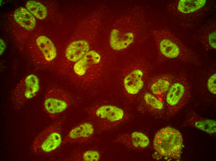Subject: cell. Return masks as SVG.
I'll return each mask as SVG.
<instances>
[{
    "instance_id": "ba28073f",
    "label": "cell",
    "mask_w": 216,
    "mask_h": 161,
    "mask_svg": "<svg viewBox=\"0 0 216 161\" xmlns=\"http://www.w3.org/2000/svg\"><path fill=\"white\" fill-rule=\"evenodd\" d=\"M40 88L38 77L35 75H29L24 77L13 90L11 99L16 108L23 106L38 94Z\"/></svg>"
},
{
    "instance_id": "8fae6325",
    "label": "cell",
    "mask_w": 216,
    "mask_h": 161,
    "mask_svg": "<svg viewBox=\"0 0 216 161\" xmlns=\"http://www.w3.org/2000/svg\"><path fill=\"white\" fill-rule=\"evenodd\" d=\"M116 140L129 147L139 149L147 147L150 142L146 136L138 132L121 135Z\"/></svg>"
},
{
    "instance_id": "277c9868",
    "label": "cell",
    "mask_w": 216,
    "mask_h": 161,
    "mask_svg": "<svg viewBox=\"0 0 216 161\" xmlns=\"http://www.w3.org/2000/svg\"><path fill=\"white\" fill-rule=\"evenodd\" d=\"M63 119H61L47 127L36 137L32 148L37 153L53 152L62 143L61 128Z\"/></svg>"
},
{
    "instance_id": "6da1fadb",
    "label": "cell",
    "mask_w": 216,
    "mask_h": 161,
    "mask_svg": "<svg viewBox=\"0 0 216 161\" xmlns=\"http://www.w3.org/2000/svg\"><path fill=\"white\" fill-rule=\"evenodd\" d=\"M153 35L160 51L164 56L190 63H196L198 62L196 54L169 31L155 30Z\"/></svg>"
},
{
    "instance_id": "7402d4cb",
    "label": "cell",
    "mask_w": 216,
    "mask_h": 161,
    "mask_svg": "<svg viewBox=\"0 0 216 161\" xmlns=\"http://www.w3.org/2000/svg\"><path fill=\"white\" fill-rule=\"evenodd\" d=\"M205 46L207 49H216V30L211 29L205 35Z\"/></svg>"
},
{
    "instance_id": "603a6c76",
    "label": "cell",
    "mask_w": 216,
    "mask_h": 161,
    "mask_svg": "<svg viewBox=\"0 0 216 161\" xmlns=\"http://www.w3.org/2000/svg\"><path fill=\"white\" fill-rule=\"evenodd\" d=\"M216 73L210 76L207 82V87L208 90L212 94H215L216 93Z\"/></svg>"
},
{
    "instance_id": "5bb4252c",
    "label": "cell",
    "mask_w": 216,
    "mask_h": 161,
    "mask_svg": "<svg viewBox=\"0 0 216 161\" xmlns=\"http://www.w3.org/2000/svg\"><path fill=\"white\" fill-rule=\"evenodd\" d=\"M36 43L46 61L50 62L55 59L56 56V48L48 38L44 36H39L37 39Z\"/></svg>"
},
{
    "instance_id": "8992f818",
    "label": "cell",
    "mask_w": 216,
    "mask_h": 161,
    "mask_svg": "<svg viewBox=\"0 0 216 161\" xmlns=\"http://www.w3.org/2000/svg\"><path fill=\"white\" fill-rule=\"evenodd\" d=\"M89 114L100 130H110L124 121V112L120 108L111 105L101 106L91 109Z\"/></svg>"
},
{
    "instance_id": "d6986e66",
    "label": "cell",
    "mask_w": 216,
    "mask_h": 161,
    "mask_svg": "<svg viewBox=\"0 0 216 161\" xmlns=\"http://www.w3.org/2000/svg\"><path fill=\"white\" fill-rule=\"evenodd\" d=\"M25 7L28 11L38 19L43 20L46 17L47 8L40 2L33 0L29 1L26 2Z\"/></svg>"
},
{
    "instance_id": "4fadbf2b",
    "label": "cell",
    "mask_w": 216,
    "mask_h": 161,
    "mask_svg": "<svg viewBox=\"0 0 216 161\" xmlns=\"http://www.w3.org/2000/svg\"><path fill=\"white\" fill-rule=\"evenodd\" d=\"M89 49V43L86 41H74L71 43L67 47L65 55L68 60L76 63L87 53Z\"/></svg>"
},
{
    "instance_id": "ac0fdd59",
    "label": "cell",
    "mask_w": 216,
    "mask_h": 161,
    "mask_svg": "<svg viewBox=\"0 0 216 161\" xmlns=\"http://www.w3.org/2000/svg\"><path fill=\"white\" fill-rule=\"evenodd\" d=\"M206 2L205 0H181L178 2L177 8L182 13H191L201 8Z\"/></svg>"
},
{
    "instance_id": "e0dca14e",
    "label": "cell",
    "mask_w": 216,
    "mask_h": 161,
    "mask_svg": "<svg viewBox=\"0 0 216 161\" xmlns=\"http://www.w3.org/2000/svg\"><path fill=\"white\" fill-rule=\"evenodd\" d=\"M189 123L192 126L208 133L212 134L216 132V121L214 120L196 116L191 118Z\"/></svg>"
},
{
    "instance_id": "52a82bcc",
    "label": "cell",
    "mask_w": 216,
    "mask_h": 161,
    "mask_svg": "<svg viewBox=\"0 0 216 161\" xmlns=\"http://www.w3.org/2000/svg\"><path fill=\"white\" fill-rule=\"evenodd\" d=\"M72 103L70 95L64 90L53 88L46 93L44 99V111L52 118H54L68 108Z\"/></svg>"
},
{
    "instance_id": "44dd1931",
    "label": "cell",
    "mask_w": 216,
    "mask_h": 161,
    "mask_svg": "<svg viewBox=\"0 0 216 161\" xmlns=\"http://www.w3.org/2000/svg\"><path fill=\"white\" fill-rule=\"evenodd\" d=\"M144 99L147 104L155 109L161 110L164 108L163 103L150 93H147L145 94Z\"/></svg>"
},
{
    "instance_id": "9c48e42d",
    "label": "cell",
    "mask_w": 216,
    "mask_h": 161,
    "mask_svg": "<svg viewBox=\"0 0 216 161\" xmlns=\"http://www.w3.org/2000/svg\"><path fill=\"white\" fill-rule=\"evenodd\" d=\"M101 60V56L97 52L93 50L89 51L74 64V74L83 80L92 79L93 76L91 68L98 64Z\"/></svg>"
},
{
    "instance_id": "ffe728a7",
    "label": "cell",
    "mask_w": 216,
    "mask_h": 161,
    "mask_svg": "<svg viewBox=\"0 0 216 161\" xmlns=\"http://www.w3.org/2000/svg\"><path fill=\"white\" fill-rule=\"evenodd\" d=\"M76 160L83 161H97L100 159L99 153L97 150H89L83 152L77 157Z\"/></svg>"
},
{
    "instance_id": "7a4b0ae2",
    "label": "cell",
    "mask_w": 216,
    "mask_h": 161,
    "mask_svg": "<svg viewBox=\"0 0 216 161\" xmlns=\"http://www.w3.org/2000/svg\"><path fill=\"white\" fill-rule=\"evenodd\" d=\"M153 145L155 150L161 155L179 159L182 147V137L175 128L165 127L157 133Z\"/></svg>"
},
{
    "instance_id": "9a60e30c",
    "label": "cell",
    "mask_w": 216,
    "mask_h": 161,
    "mask_svg": "<svg viewBox=\"0 0 216 161\" xmlns=\"http://www.w3.org/2000/svg\"><path fill=\"white\" fill-rule=\"evenodd\" d=\"M14 18L16 22L25 29L31 30L36 25L34 17L28 10L23 7H20L15 11Z\"/></svg>"
},
{
    "instance_id": "3957f363",
    "label": "cell",
    "mask_w": 216,
    "mask_h": 161,
    "mask_svg": "<svg viewBox=\"0 0 216 161\" xmlns=\"http://www.w3.org/2000/svg\"><path fill=\"white\" fill-rule=\"evenodd\" d=\"M133 16L125 15L119 21L111 32L110 44L113 49L120 50L128 47L135 40L139 27Z\"/></svg>"
},
{
    "instance_id": "2e32d148",
    "label": "cell",
    "mask_w": 216,
    "mask_h": 161,
    "mask_svg": "<svg viewBox=\"0 0 216 161\" xmlns=\"http://www.w3.org/2000/svg\"><path fill=\"white\" fill-rule=\"evenodd\" d=\"M176 77L174 76H168L160 78L154 81L150 86L152 92L156 95L166 94Z\"/></svg>"
},
{
    "instance_id": "cb8c5ba5",
    "label": "cell",
    "mask_w": 216,
    "mask_h": 161,
    "mask_svg": "<svg viewBox=\"0 0 216 161\" xmlns=\"http://www.w3.org/2000/svg\"><path fill=\"white\" fill-rule=\"evenodd\" d=\"M5 45L3 40L0 39V54H2L3 51L5 48Z\"/></svg>"
},
{
    "instance_id": "30bf717a",
    "label": "cell",
    "mask_w": 216,
    "mask_h": 161,
    "mask_svg": "<svg viewBox=\"0 0 216 161\" xmlns=\"http://www.w3.org/2000/svg\"><path fill=\"white\" fill-rule=\"evenodd\" d=\"M94 128L88 121L81 123L73 128L62 142V144L82 143L90 139L93 136Z\"/></svg>"
},
{
    "instance_id": "7c38bea8",
    "label": "cell",
    "mask_w": 216,
    "mask_h": 161,
    "mask_svg": "<svg viewBox=\"0 0 216 161\" xmlns=\"http://www.w3.org/2000/svg\"><path fill=\"white\" fill-rule=\"evenodd\" d=\"M143 76V72L142 70L135 69L125 77L124 85L125 89L128 94H136L142 89L144 84Z\"/></svg>"
},
{
    "instance_id": "5b68a950",
    "label": "cell",
    "mask_w": 216,
    "mask_h": 161,
    "mask_svg": "<svg viewBox=\"0 0 216 161\" xmlns=\"http://www.w3.org/2000/svg\"><path fill=\"white\" fill-rule=\"evenodd\" d=\"M191 97L189 83L183 77H176L166 94L168 111L173 116L188 102Z\"/></svg>"
}]
</instances>
